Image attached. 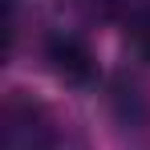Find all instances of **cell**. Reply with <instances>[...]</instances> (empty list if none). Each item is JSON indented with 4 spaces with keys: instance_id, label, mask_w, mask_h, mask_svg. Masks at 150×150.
I'll use <instances>...</instances> for the list:
<instances>
[{
    "instance_id": "1",
    "label": "cell",
    "mask_w": 150,
    "mask_h": 150,
    "mask_svg": "<svg viewBox=\"0 0 150 150\" xmlns=\"http://www.w3.org/2000/svg\"><path fill=\"white\" fill-rule=\"evenodd\" d=\"M0 150H89L81 130L49 101L25 89H8L0 110Z\"/></svg>"
},
{
    "instance_id": "2",
    "label": "cell",
    "mask_w": 150,
    "mask_h": 150,
    "mask_svg": "<svg viewBox=\"0 0 150 150\" xmlns=\"http://www.w3.org/2000/svg\"><path fill=\"white\" fill-rule=\"evenodd\" d=\"M41 61H45V69H49L61 85H69V89H89V85L101 81V65H98L93 45H89L81 33H73V28H53V33H45Z\"/></svg>"
},
{
    "instance_id": "3",
    "label": "cell",
    "mask_w": 150,
    "mask_h": 150,
    "mask_svg": "<svg viewBox=\"0 0 150 150\" xmlns=\"http://www.w3.org/2000/svg\"><path fill=\"white\" fill-rule=\"evenodd\" d=\"M122 33H126L130 57L150 69V0H138V4L130 8V16L122 21Z\"/></svg>"
},
{
    "instance_id": "4",
    "label": "cell",
    "mask_w": 150,
    "mask_h": 150,
    "mask_svg": "<svg viewBox=\"0 0 150 150\" xmlns=\"http://www.w3.org/2000/svg\"><path fill=\"white\" fill-rule=\"evenodd\" d=\"M65 0H4L8 8V21H21V16H41V12H53L61 8Z\"/></svg>"
}]
</instances>
